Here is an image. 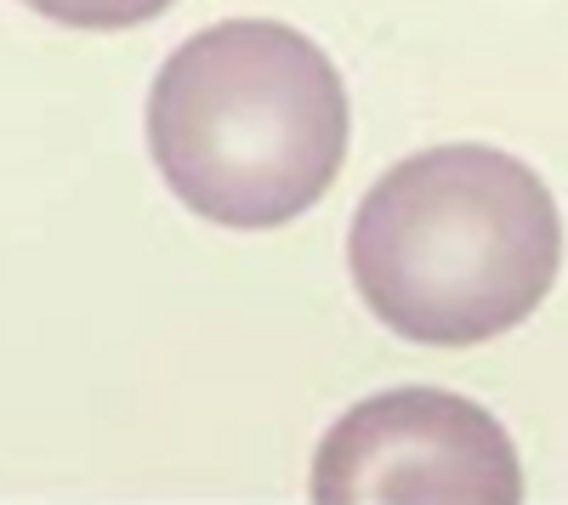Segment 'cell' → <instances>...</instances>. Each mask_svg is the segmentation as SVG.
Returning <instances> with one entry per match:
<instances>
[{
	"label": "cell",
	"mask_w": 568,
	"mask_h": 505,
	"mask_svg": "<svg viewBox=\"0 0 568 505\" xmlns=\"http://www.w3.org/2000/svg\"><path fill=\"white\" fill-rule=\"evenodd\" d=\"M562 216L535 165L489 143H444L369 182L347 227V272L398 341L478 347L557 285Z\"/></svg>",
	"instance_id": "obj_1"
},
{
	"label": "cell",
	"mask_w": 568,
	"mask_h": 505,
	"mask_svg": "<svg viewBox=\"0 0 568 505\" xmlns=\"http://www.w3.org/2000/svg\"><path fill=\"white\" fill-rule=\"evenodd\" d=\"M347 80L318 40L273 18L187 34L149 85V154L216 227L267 234L307 216L347 165Z\"/></svg>",
	"instance_id": "obj_2"
},
{
	"label": "cell",
	"mask_w": 568,
	"mask_h": 505,
	"mask_svg": "<svg viewBox=\"0 0 568 505\" xmlns=\"http://www.w3.org/2000/svg\"><path fill=\"white\" fill-rule=\"evenodd\" d=\"M318 505H517L511 432L444 387H393L353 403L313 449Z\"/></svg>",
	"instance_id": "obj_3"
},
{
	"label": "cell",
	"mask_w": 568,
	"mask_h": 505,
	"mask_svg": "<svg viewBox=\"0 0 568 505\" xmlns=\"http://www.w3.org/2000/svg\"><path fill=\"white\" fill-rule=\"evenodd\" d=\"M29 12L52 18L63 29H85V34H114V29H142L154 23L176 0H23Z\"/></svg>",
	"instance_id": "obj_4"
}]
</instances>
